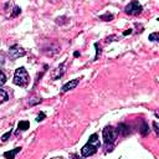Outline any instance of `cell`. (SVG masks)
<instances>
[{"label": "cell", "mask_w": 159, "mask_h": 159, "mask_svg": "<svg viewBox=\"0 0 159 159\" xmlns=\"http://www.w3.org/2000/svg\"><path fill=\"white\" fill-rule=\"evenodd\" d=\"M5 61H6V55L3 52V51H0V70H3L4 65H5Z\"/></svg>", "instance_id": "2e32d148"}, {"label": "cell", "mask_w": 159, "mask_h": 159, "mask_svg": "<svg viewBox=\"0 0 159 159\" xmlns=\"http://www.w3.org/2000/svg\"><path fill=\"white\" fill-rule=\"evenodd\" d=\"M101 148V142H100V137L97 133H93L90 135L87 143L81 148V156L82 157H91L95 156L97 151Z\"/></svg>", "instance_id": "6da1fadb"}, {"label": "cell", "mask_w": 159, "mask_h": 159, "mask_svg": "<svg viewBox=\"0 0 159 159\" xmlns=\"http://www.w3.org/2000/svg\"><path fill=\"white\" fill-rule=\"evenodd\" d=\"M40 51L46 56H55L57 52H60V46L57 43H52V41H46V44L41 46Z\"/></svg>", "instance_id": "5b68a950"}, {"label": "cell", "mask_w": 159, "mask_h": 159, "mask_svg": "<svg viewBox=\"0 0 159 159\" xmlns=\"http://www.w3.org/2000/svg\"><path fill=\"white\" fill-rule=\"evenodd\" d=\"M100 20H103V21H112V20H113V14L106 13V14H103V15L100 16Z\"/></svg>", "instance_id": "5bb4252c"}, {"label": "cell", "mask_w": 159, "mask_h": 159, "mask_svg": "<svg viewBox=\"0 0 159 159\" xmlns=\"http://www.w3.org/2000/svg\"><path fill=\"white\" fill-rule=\"evenodd\" d=\"M132 29H128V30H126L124 32H123V36H127V35H130V34H132Z\"/></svg>", "instance_id": "cb8c5ba5"}, {"label": "cell", "mask_w": 159, "mask_h": 159, "mask_svg": "<svg viewBox=\"0 0 159 159\" xmlns=\"http://www.w3.org/2000/svg\"><path fill=\"white\" fill-rule=\"evenodd\" d=\"M80 81H81V77H80V78H75V80H71V81H70V82L65 83V85L62 86L61 91L65 93V92H68V91H71V90H75V88L77 87V85L80 83Z\"/></svg>", "instance_id": "ba28073f"}, {"label": "cell", "mask_w": 159, "mask_h": 159, "mask_svg": "<svg viewBox=\"0 0 159 159\" xmlns=\"http://www.w3.org/2000/svg\"><path fill=\"white\" fill-rule=\"evenodd\" d=\"M13 82L15 83L16 86L27 87V85H29V82H30V77H29V73H27L25 67H19L15 70Z\"/></svg>", "instance_id": "3957f363"}, {"label": "cell", "mask_w": 159, "mask_h": 159, "mask_svg": "<svg viewBox=\"0 0 159 159\" xmlns=\"http://www.w3.org/2000/svg\"><path fill=\"white\" fill-rule=\"evenodd\" d=\"M148 40L149 41H158L159 40V32H153L148 36Z\"/></svg>", "instance_id": "ac0fdd59"}, {"label": "cell", "mask_w": 159, "mask_h": 159, "mask_svg": "<svg viewBox=\"0 0 159 159\" xmlns=\"http://www.w3.org/2000/svg\"><path fill=\"white\" fill-rule=\"evenodd\" d=\"M40 102H41V98H34V100H30L29 101V105L30 106H35L37 103H40Z\"/></svg>", "instance_id": "44dd1931"}, {"label": "cell", "mask_w": 159, "mask_h": 159, "mask_svg": "<svg viewBox=\"0 0 159 159\" xmlns=\"http://www.w3.org/2000/svg\"><path fill=\"white\" fill-rule=\"evenodd\" d=\"M6 80H8V78H6V75L1 70H0V87L5 85V83H6Z\"/></svg>", "instance_id": "e0dca14e"}, {"label": "cell", "mask_w": 159, "mask_h": 159, "mask_svg": "<svg viewBox=\"0 0 159 159\" xmlns=\"http://www.w3.org/2000/svg\"><path fill=\"white\" fill-rule=\"evenodd\" d=\"M65 65H66V62H62V63H60L55 70H52V72H51V78H52L54 81L55 80L61 78L65 75Z\"/></svg>", "instance_id": "52a82bcc"}, {"label": "cell", "mask_w": 159, "mask_h": 159, "mask_svg": "<svg viewBox=\"0 0 159 159\" xmlns=\"http://www.w3.org/2000/svg\"><path fill=\"white\" fill-rule=\"evenodd\" d=\"M25 55H26V51L17 44L10 46V47H9V51H8V56L10 57V60H13V61H15L16 59L22 57V56H25Z\"/></svg>", "instance_id": "8992f818"}, {"label": "cell", "mask_w": 159, "mask_h": 159, "mask_svg": "<svg viewBox=\"0 0 159 159\" xmlns=\"http://www.w3.org/2000/svg\"><path fill=\"white\" fill-rule=\"evenodd\" d=\"M142 11H143V6L139 4L138 0H132L124 8V13L130 16H137L139 14H142Z\"/></svg>", "instance_id": "277c9868"}, {"label": "cell", "mask_w": 159, "mask_h": 159, "mask_svg": "<svg viewBox=\"0 0 159 159\" xmlns=\"http://www.w3.org/2000/svg\"><path fill=\"white\" fill-rule=\"evenodd\" d=\"M153 128H154V132H156V134H159V129H158V123L157 122H153Z\"/></svg>", "instance_id": "603a6c76"}, {"label": "cell", "mask_w": 159, "mask_h": 159, "mask_svg": "<svg viewBox=\"0 0 159 159\" xmlns=\"http://www.w3.org/2000/svg\"><path fill=\"white\" fill-rule=\"evenodd\" d=\"M19 152H21V147H16L15 149H13V151H8V152H5L3 154L5 158H8V159H14L16 157V154L19 153Z\"/></svg>", "instance_id": "8fae6325"}, {"label": "cell", "mask_w": 159, "mask_h": 159, "mask_svg": "<svg viewBox=\"0 0 159 159\" xmlns=\"http://www.w3.org/2000/svg\"><path fill=\"white\" fill-rule=\"evenodd\" d=\"M11 134H13V130H11V129H10V130H8V132H6L5 134H3V135H1V142H6L8 139L11 137Z\"/></svg>", "instance_id": "d6986e66"}, {"label": "cell", "mask_w": 159, "mask_h": 159, "mask_svg": "<svg viewBox=\"0 0 159 159\" xmlns=\"http://www.w3.org/2000/svg\"><path fill=\"white\" fill-rule=\"evenodd\" d=\"M45 118H46V114L44 113V112H41V113L36 117V122H43Z\"/></svg>", "instance_id": "ffe728a7"}, {"label": "cell", "mask_w": 159, "mask_h": 159, "mask_svg": "<svg viewBox=\"0 0 159 159\" xmlns=\"http://www.w3.org/2000/svg\"><path fill=\"white\" fill-rule=\"evenodd\" d=\"M102 137H103V142L107 147V152L113 151V146L118 139V130L113 126H107L102 130Z\"/></svg>", "instance_id": "7a4b0ae2"}, {"label": "cell", "mask_w": 159, "mask_h": 159, "mask_svg": "<svg viewBox=\"0 0 159 159\" xmlns=\"http://www.w3.org/2000/svg\"><path fill=\"white\" fill-rule=\"evenodd\" d=\"M9 100V95H8V92L6 91H4V90H0V105H3V103H5V102Z\"/></svg>", "instance_id": "4fadbf2b"}, {"label": "cell", "mask_w": 159, "mask_h": 159, "mask_svg": "<svg viewBox=\"0 0 159 159\" xmlns=\"http://www.w3.org/2000/svg\"><path fill=\"white\" fill-rule=\"evenodd\" d=\"M21 14V9L16 6V5H14V9H13V13L10 14V19H14V17H16L17 15H20Z\"/></svg>", "instance_id": "9a60e30c"}, {"label": "cell", "mask_w": 159, "mask_h": 159, "mask_svg": "<svg viewBox=\"0 0 159 159\" xmlns=\"http://www.w3.org/2000/svg\"><path fill=\"white\" fill-rule=\"evenodd\" d=\"M73 56H75V57H78V56H80V52H78V51H75V52H73Z\"/></svg>", "instance_id": "d4e9b609"}, {"label": "cell", "mask_w": 159, "mask_h": 159, "mask_svg": "<svg viewBox=\"0 0 159 159\" xmlns=\"http://www.w3.org/2000/svg\"><path fill=\"white\" fill-rule=\"evenodd\" d=\"M149 132H151V129H149L148 123L146 122V121H142L141 126H139V133H141L143 137H146V135H148Z\"/></svg>", "instance_id": "30bf717a"}, {"label": "cell", "mask_w": 159, "mask_h": 159, "mask_svg": "<svg viewBox=\"0 0 159 159\" xmlns=\"http://www.w3.org/2000/svg\"><path fill=\"white\" fill-rule=\"evenodd\" d=\"M117 130H118V135H122V137H127L130 134V127L126 123H119Z\"/></svg>", "instance_id": "9c48e42d"}, {"label": "cell", "mask_w": 159, "mask_h": 159, "mask_svg": "<svg viewBox=\"0 0 159 159\" xmlns=\"http://www.w3.org/2000/svg\"><path fill=\"white\" fill-rule=\"evenodd\" d=\"M95 47H96V57H95V60H97L98 56L101 55V47H98V43L95 44Z\"/></svg>", "instance_id": "7402d4cb"}, {"label": "cell", "mask_w": 159, "mask_h": 159, "mask_svg": "<svg viewBox=\"0 0 159 159\" xmlns=\"http://www.w3.org/2000/svg\"><path fill=\"white\" fill-rule=\"evenodd\" d=\"M30 128V122L29 121H20L17 124V133L20 132H25V130H27Z\"/></svg>", "instance_id": "7c38bea8"}]
</instances>
